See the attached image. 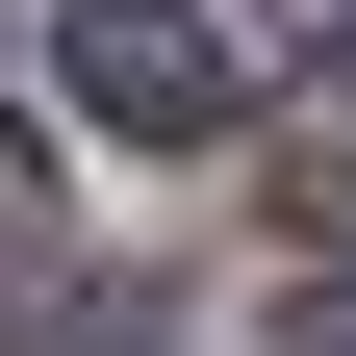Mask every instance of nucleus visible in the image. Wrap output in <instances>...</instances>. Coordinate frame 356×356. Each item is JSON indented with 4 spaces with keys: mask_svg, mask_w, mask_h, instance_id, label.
I'll return each instance as SVG.
<instances>
[{
    "mask_svg": "<svg viewBox=\"0 0 356 356\" xmlns=\"http://www.w3.org/2000/svg\"><path fill=\"white\" fill-rule=\"evenodd\" d=\"M331 254H356V204H331Z\"/></svg>",
    "mask_w": 356,
    "mask_h": 356,
    "instance_id": "nucleus-2",
    "label": "nucleus"
},
{
    "mask_svg": "<svg viewBox=\"0 0 356 356\" xmlns=\"http://www.w3.org/2000/svg\"><path fill=\"white\" fill-rule=\"evenodd\" d=\"M51 102L127 127V153H204V127H229V26H204V0H76L51 26Z\"/></svg>",
    "mask_w": 356,
    "mask_h": 356,
    "instance_id": "nucleus-1",
    "label": "nucleus"
}]
</instances>
